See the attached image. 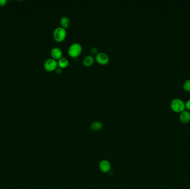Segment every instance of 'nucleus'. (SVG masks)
I'll return each instance as SVG.
<instances>
[{"instance_id":"obj_12","label":"nucleus","mask_w":190,"mask_h":189,"mask_svg":"<svg viewBox=\"0 0 190 189\" xmlns=\"http://www.w3.org/2000/svg\"><path fill=\"white\" fill-rule=\"evenodd\" d=\"M60 23L62 27L66 28L70 25V19L67 16H62L60 19Z\"/></svg>"},{"instance_id":"obj_6","label":"nucleus","mask_w":190,"mask_h":189,"mask_svg":"<svg viewBox=\"0 0 190 189\" xmlns=\"http://www.w3.org/2000/svg\"><path fill=\"white\" fill-rule=\"evenodd\" d=\"M99 167L100 170L104 173H107L111 168V164L107 160H102L99 164Z\"/></svg>"},{"instance_id":"obj_16","label":"nucleus","mask_w":190,"mask_h":189,"mask_svg":"<svg viewBox=\"0 0 190 189\" xmlns=\"http://www.w3.org/2000/svg\"><path fill=\"white\" fill-rule=\"evenodd\" d=\"M185 107L187 109H190V99L187 101L185 103Z\"/></svg>"},{"instance_id":"obj_4","label":"nucleus","mask_w":190,"mask_h":189,"mask_svg":"<svg viewBox=\"0 0 190 189\" xmlns=\"http://www.w3.org/2000/svg\"><path fill=\"white\" fill-rule=\"evenodd\" d=\"M58 66V63L56 59L53 58H49L47 59L44 64V67L45 70L49 72L54 71L56 69Z\"/></svg>"},{"instance_id":"obj_9","label":"nucleus","mask_w":190,"mask_h":189,"mask_svg":"<svg viewBox=\"0 0 190 189\" xmlns=\"http://www.w3.org/2000/svg\"><path fill=\"white\" fill-rule=\"evenodd\" d=\"M93 62H94V57L92 55L86 56L83 60V63L86 67L91 66Z\"/></svg>"},{"instance_id":"obj_17","label":"nucleus","mask_w":190,"mask_h":189,"mask_svg":"<svg viewBox=\"0 0 190 189\" xmlns=\"http://www.w3.org/2000/svg\"><path fill=\"white\" fill-rule=\"evenodd\" d=\"M56 72L57 73H61L62 72V68H60V67H57L56 68Z\"/></svg>"},{"instance_id":"obj_7","label":"nucleus","mask_w":190,"mask_h":189,"mask_svg":"<svg viewBox=\"0 0 190 189\" xmlns=\"http://www.w3.org/2000/svg\"><path fill=\"white\" fill-rule=\"evenodd\" d=\"M51 55L53 59H60L62 57V51L59 47H55L51 50Z\"/></svg>"},{"instance_id":"obj_14","label":"nucleus","mask_w":190,"mask_h":189,"mask_svg":"<svg viewBox=\"0 0 190 189\" xmlns=\"http://www.w3.org/2000/svg\"><path fill=\"white\" fill-rule=\"evenodd\" d=\"M8 3L7 0H0V6H5Z\"/></svg>"},{"instance_id":"obj_10","label":"nucleus","mask_w":190,"mask_h":189,"mask_svg":"<svg viewBox=\"0 0 190 189\" xmlns=\"http://www.w3.org/2000/svg\"><path fill=\"white\" fill-rule=\"evenodd\" d=\"M91 128L94 131H98L101 130L103 127L102 123L99 121H95L91 124Z\"/></svg>"},{"instance_id":"obj_8","label":"nucleus","mask_w":190,"mask_h":189,"mask_svg":"<svg viewBox=\"0 0 190 189\" xmlns=\"http://www.w3.org/2000/svg\"><path fill=\"white\" fill-rule=\"evenodd\" d=\"M179 119L183 123H187L190 121V113L187 111H183L181 112Z\"/></svg>"},{"instance_id":"obj_13","label":"nucleus","mask_w":190,"mask_h":189,"mask_svg":"<svg viewBox=\"0 0 190 189\" xmlns=\"http://www.w3.org/2000/svg\"><path fill=\"white\" fill-rule=\"evenodd\" d=\"M183 88L185 90L190 91V79L187 80L186 82L184 83L183 85Z\"/></svg>"},{"instance_id":"obj_15","label":"nucleus","mask_w":190,"mask_h":189,"mask_svg":"<svg viewBox=\"0 0 190 189\" xmlns=\"http://www.w3.org/2000/svg\"><path fill=\"white\" fill-rule=\"evenodd\" d=\"M91 52L92 54H97V53H98V50H97V48L92 47L91 49Z\"/></svg>"},{"instance_id":"obj_1","label":"nucleus","mask_w":190,"mask_h":189,"mask_svg":"<svg viewBox=\"0 0 190 189\" xmlns=\"http://www.w3.org/2000/svg\"><path fill=\"white\" fill-rule=\"evenodd\" d=\"M82 46L77 42L71 44L68 49V53L72 57H78L82 52Z\"/></svg>"},{"instance_id":"obj_11","label":"nucleus","mask_w":190,"mask_h":189,"mask_svg":"<svg viewBox=\"0 0 190 189\" xmlns=\"http://www.w3.org/2000/svg\"><path fill=\"white\" fill-rule=\"evenodd\" d=\"M57 63H58V66L60 68H65V67H67V66L68 65L69 61H68V59H67V58L62 57L60 59H59V61L57 62Z\"/></svg>"},{"instance_id":"obj_3","label":"nucleus","mask_w":190,"mask_h":189,"mask_svg":"<svg viewBox=\"0 0 190 189\" xmlns=\"http://www.w3.org/2000/svg\"><path fill=\"white\" fill-rule=\"evenodd\" d=\"M171 107L173 111L181 113L185 109V103L179 98H175L171 102Z\"/></svg>"},{"instance_id":"obj_5","label":"nucleus","mask_w":190,"mask_h":189,"mask_svg":"<svg viewBox=\"0 0 190 189\" xmlns=\"http://www.w3.org/2000/svg\"><path fill=\"white\" fill-rule=\"evenodd\" d=\"M95 59L97 63L101 64H106L110 61L108 55L104 52H101L97 53L95 57Z\"/></svg>"},{"instance_id":"obj_2","label":"nucleus","mask_w":190,"mask_h":189,"mask_svg":"<svg viewBox=\"0 0 190 189\" xmlns=\"http://www.w3.org/2000/svg\"><path fill=\"white\" fill-rule=\"evenodd\" d=\"M67 34L66 28L62 27H57L53 31V36L55 41L61 42L65 40Z\"/></svg>"}]
</instances>
